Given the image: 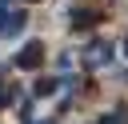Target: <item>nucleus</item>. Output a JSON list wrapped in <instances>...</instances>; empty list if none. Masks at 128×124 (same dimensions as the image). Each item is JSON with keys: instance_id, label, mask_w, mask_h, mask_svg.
<instances>
[{"instance_id": "nucleus-4", "label": "nucleus", "mask_w": 128, "mask_h": 124, "mask_svg": "<svg viewBox=\"0 0 128 124\" xmlns=\"http://www.w3.org/2000/svg\"><path fill=\"white\" fill-rule=\"evenodd\" d=\"M88 60L108 64V60H112V48H108V44H100V40H92V44H88Z\"/></svg>"}, {"instance_id": "nucleus-5", "label": "nucleus", "mask_w": 128, "mask_h": 124, "mask_svg": "<svg viewBox=\"0 0 128 124\" xmlns=\"http://www.w3.org/2000/svg\"><path fill=\"white\" fill-rule=\"evenodd\" d=\"M60 88V80H52V76H44V80H36V88H32V96L40 100V96H48V92H56Z\"/></svg>"}, {"instance_id": "nucleus-3", "label": "nucleus", "mask_w": 128, "mask_h": 124, "mask_svg": "<svg viewBox=\"0 0 128 124\" xmlns=\"http://www.w3.org/2000/svg\"><path fill=\"white\" fill-rule=\"evenodd\" d=\"M68 20H72V28H92V24L100 20V12H84V8H80V12H72Z\"/></svg>"}, {"instance_id": "nucleus-6", "label": "nucleus", "mask_w": 128, "mask_h": 124, "mask_svg": "<svg viewBox=\"0 0 128 124\" xmlns=\"http://www.w3.org/2000/svg\"><path fill=\"white\" fill-rule=\"evenodd\" d=\"M120 120H124V116H120V112H112V116H100V120H92V124H120Z\"/></svg>"}, {"instance_id": "nucleus-2", "label": "nucleus", "mask_w": 128, "mask_h": 124, "mask_svg": "<svg viewBox=\"0 0 128 124\" xmlns=\"http://www.w3.org/2000/svg\"><path fill=\"white\" fill-rule=\"evenodd\" d=\"M40 60H44V44H40V40H28V44L12 56V64H16L20 72H36V68H40Z\"/></svg>"}, {"instance_id": "nucleus-8", "label": "nucleus", "mask_w": 128, "mask_h": 124, "mask_svg": "<svg viewBox=\"0 0 128 124\" xmlns=\"http://www.w3.org/2000/svg\"><path fill=\"white\" fill-rule=\"evenodd\" d=\"M124 52H128V40H124Z\"/></svg>"}, {"instance_id": "nucleus-1", "label": "nucleus", "mask_w": 128, "mask_h": 124, "mask_svg": "<svg viewBox=\"0 0 128 124\" xmlns=\"http://www.w3.org/2000/svg\"><path fill=\"white\" fill-rule=\"evenodd\" d=\"M24 24H28V12L12 8V0H0V36H16L24 32Z\"/></svg>"}, {"instance_id": "nucleus-7", "label": "nucleus", "mask_w": 128, "mask_h": 124, "mask_svg": "<svg viewBox=\"0 0 128 124\" xmlns=\"http://www.w3.org/2000/svg\"><path fill=\"white\" fill-rule=\"evenodd\" d=\"M8 100H12V96H8V88H4V80H0V108H4Z\"/></svg>"}]
</instances>
